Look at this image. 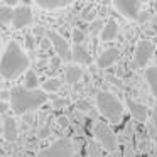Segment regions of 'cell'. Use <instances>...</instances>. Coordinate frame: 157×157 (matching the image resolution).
Segmentation results:
<instances>
[{
  "label": "cell",
  "mask_w": 157,
  "mask_h": 157,
  "mask_svg": "<svg viewBox=\"0 0 157 157\" xmlns=\"http://www.w3.org/2000/svg\"><path fill=\"white\" fill-rule=\"evenodd\" d=\"M83 76V68L79 64H69L66 66V71H64V78L69 85H75L81 79Z\"/></svg>",
  "instance_id": "13"
},
{
  "label": "cell",
  "mask_w": 157,
  "mask_h": 157,
  "mask_svg": "<svg viewBox=\"0 0 157 157\" xmlns=\"http://www.w3.org/2000/svg\"><path fill=\"white\" fill-rule=\"evenodd\" d=\"M61 86H63V81L59 78H48L42 83V91L44 93H56L61 90Z\"/></svg>",
  "instance_id": "18"
},
{
  "label": "cell",
  "mask_w": 157,
  "mask_h": 157,
  "mask_svg": "<svg viewBox=\"0 0 157 157\" xmlns=\"http://www.w3.org/2000/svg\"><path fill=\"white\" fill-rule=\"evenodd\" d=\"M66 105H68L66 100H54V106H56V108H61V106H66Z\"/></svg>",
  "instance_id": "32"
},
{
  "label": "cell",
  "mask_w": 157,
  "mask_h": 157,
  "mask_svg": "<svg viewBox=\"0 0 157 157\" xmlns=\"http://www.w3.org/2000/svg\"><path fill=\"white\" fill-rule=\"evenodd\" d=\"M49 132H51V130H49V127H48V125L42 127V128L39 130V137H48V135H49Z\"/></svg>",
  "instance_id": "30"
},
{
  "label": "cell",
  "mask_w": 157,
  "mask_h": 157,
  "mask_svg": "<svg viewBox=\"0 0 157 157\" xmlns=\"http://www.w3.org/2000/svg\"><path fill=\"white\" fill-rule=\"evenodd\" d=\"M71 58L75 59L78 64H90L91 63V56L83 46H73L71 49Z\"/></svg>",
  "instance_id": "14"
},
{
  "label": "cell",
  "mask_w": 157,
  "mask_h": 157,
  "mask_svg": "<svg viewBox=\"0 0 157 157\" xmlns=\"http://www.w3.org/2000/svg\"><path fill=\"white\" fill-rule=\"evenodd\" d=\"M27 46H29V48H32V46H34V42H32V37H27Z\"/></svg>",
  "instance_id": "35"
},
{
  "label": "cell",
  "mask_w": 157,
  "mask_h": 157,
  "mask_svg": "<svg viewBox=\"0 0 157 157\" xmlns=\"http://www.w3.org/2000/svg\"><path fill=\"white\" fill-rule=\"evenodd\" d=\"M112 5L122 17L128 21H137L140 15V9H142L140 0H115Z\"/></svg>",
  "instance_id": "7"
},
{
  "label": "cell",
  "mask_w": 157,
  "mask_h": 157,
  "mask_svg": "<svg viewBox=\"0 0 157 157\" xmlns=\"http://www.w3.org/2000/svg\"><path fill=\"white\" fill-rule=\"evenodd\" d=\"M152 125L155 127V130H157V105L154 106V110H152Z\"/></svg>",
  "instance_id": "28"
},
{
  "label": "cell",
  "mask_w": 157,
  "mask_h": 157,
  "mask_svg": "<svg viewBox=\"0 0 157 157\" xmlns=\"http://www.w3.org/2000/svg\"><path fill=\"white\" fill-rule=\"evenodd\" d=\"M75 155V144L71 139H58L48 145L46 149H41L37 152V157H73Z\"/></svg>",
  "instance_id": "5"
},
{
  "label": "cell",
  "mask_w": 157,
  "mask_h": 157,
  "mask_svg": "<svg viewBox=\"0 0 157 157\" xmlns=\"http://www.w3.org/2000/svg\"><path fill=\"white\" fill-rule=\"evenodd\" d=\"M145 81L150 88L152 96L157 100V66H149L145 69Z\"/></svg>",
  "instance_id": "16"
},
{
  "label": "cell",
  "mask_w": 157,
  "mask_h": 157,
  "mask_svg": "<svg viewBox=\"0 0 157 157\" xmlns=\"http://www.w3.org/2000/svg\"><path fill=\"white\" fill-rule=\"evenodd\" d=\"M73 41H75V46H81V42L85 41V32L81 31V29H73Z\"/></svg>",
  "instance_id": "23"
},
{
  "label": "cell",
  "mask_w": 157,
  "mask_h": 157,
  "mask_svg": "<svg viewBox=\"0 0 157 157\" xmlns=\"http://www.w3.org/2000/svg\"><path fill=\"white\" fill-rule=\"evenodd\" d=\"M149 19H150V12H140V15H139V19H137V21H139L140 24H145Z\"/></svg>",
  "instance_id": "27"
},
{
  "label": "cell",
  "mask_w": 157,
  "mask_h": 157,
  "mask_svg": "<svg viewBox=\"0 0 157 157\" xmlns=\"http://www.w3.org/2000/svg\"><path fill=\"white\" fill-rule=\"evenodd\" d=\"M48 37H49V41H51L54 51L58 52V56L61 59H68L69 56H71V49H69L68 41H66L61 34H58V32H54V31H49Z\"/></svg>",
  "instance_id": "9"
},
{
  "label": "cell",
  "mask_w": 157,
  "mask_h": 157,
  "mask_svg": "<svg viewBox=\"0 0 157 157\" xmlns=\"http://www.w3.org/2000/svg\"><path fill=\"white\" fill-rule=\"evenodd\" d=\"M0 96H2V100L5 101L7 98H10V93H9V91H2V93H0Z\"/></svg>",
  "instance_id": "34"
},
{
  "label": "cell",
  "mask_w": 157,
  "mask_h": 157,
  "mask_svg": "<svg viewBox=\"0 0 157 157\" xmlns=\"http://www.w3.org/2000/svg\"><path fill=\"white\" fill-rule=\"evenodd\" d=\"M106 157H115V155H113V154H108V155H106Z\"/></svg>",
  "instance_id": "36"
},
{
  "label": "cell",
  "mask_w": 157,
  "mask_h": 157,
  "mask_svg": "<svg viewBox=\"0 0 157 157\" xmlns=\"http://www.w3.org/2000/svg\"><path fill=\"white\" fill-rule=\"evenodd\" d=\"M127 108L130 112V117H132L133 122H139V123H145L149 120V110L139 101H133V100L127 98Z\"/></svg>",
  "instance_id": "10"
},
{
  "label": "cell",
  "mask_w": 157,
  "mask_h": 157,
  "mask_svg": "<svg viewBox=\"0 0 157 157\" xmlns=\"http://www.w3.org/2000/svg\"><path fill=\"white\" fill-rule=\"evenodd\" d=\"M137 149H139V152H149L150 149H152V140L149 139V137H137Z\"/></svg>",
  "instance_id": "22"
},
{
  "label": "cell",
  "mask_w": 157,
  "mask_h": 157,
  "mask_svg": "<svg viewBox=\"0 0 157 157\" xmlns=\"http://www.w3.org/2000/svg\"><path fill=\"white\" fill-rule=\"evenodd\" d=\"M117 36H118V24H117L115 21H108L105 24V27L101 29V32H100V39H101L103 42L113 41Z\"/></svg>",
  "instance_id": "12"
},
{
  "label": "cell",
  "mask_w": 157,
  "mask_h": 157,
  "mask_svg": "<svg viewBox=\"0 0 157 157\" xmlns=\"http://www.w3.org/2000/svg\"><path fill=\"white\" fill-rule=\"evenodd\" d=\"M76 108H78L79 112H90V110H91V105H90L88 101H85V100H79V101L76 103Z\"/></svg>",
  "instance_id": "26"
},
{
  "label": "cell",
  "mask_w": 157,
  "mask_h": 157,
  "mask_svg": "<svg viewBox=\"0 0 157 157\" xmlns=\"http://www.w3.org/2000/svg\"><path fill=\"white\" fill-rule=\"evenodd\" d=\"M2 132H4V137L9 140V142H14L15 139H17L19 135V130H17V123H15L14 118H5L4 120V128H2Z\"/></svg>",
  "instance_id": "15"
},
{
  "label": "cell",
  "mask_w": 157,
  "mask_h": 157,
  "mask_svg": "<svg viewBox=\"0 0 157 157\" xmlns=\"http://www.w3.org/2000/svg\"><path fill=\"white\" fill-rule=\"evenodd\" d=\"M91 25H93V27H91V29H93V31H98V29H100V31H101V29H103V27H105V24H103V22H101V21H98V22H93V24H91Z\"/></svg>",
  "instance_id": "29"
},
{
  "label": "cell",
  "mask_w": 157,
  "mask_h": 157,
  "mask_svg": "<svg viewBox=\"0 0 157 157\" xmlns=\"http://www.w3.org/2000/svg\"><path fill=\"white\" fill-rule=\"evenodd\" d=\"M0 48H2V42H0Z\"/></svg>",
  "instance_id": "37"
},
{
  "label": "cell",
  "mask_w": 157,
  "mask_h": 157,
  "mask_svg": "<svg viewBox=\"0 0 157 157\" xmlns=\"http://www.w3.org/2000/svg\"><path fill=\"white\" fill-rule=\"evenodd\" d=\"M93 135H95V140L100 144V147L103 150H106L108 154H113L118 149V137H117V133L103 120H96L95 122V125H93Z\"/></svg>",
  "instance_id": "4"
},
{
  "label": "cell",
  "mask_w": 157,
  "mask_h": 157,
  "mask_svg": "<svg viewBox=\"0 0 157 157\" xmlns=\"http://www.w3.org/2000/svg\"><path fill=\"white\" fill-rule=\"evenodd\" d=\"M14 21V9L10 5H0V25H7Z\"/></svg>",
  "instance_id": "19"
},
{
  "label": "cell",
  "mask_w": 157,
  "mask_h": 157,
  "mask_svg": "<svg viewBox=\"0 0 157 157\" xmlns=\"http://www.w3.org/2000/svg\"><path fill=\"white\" fill-rule=\"evenodd\" d=\"M29 69V58L15 41H10L0 58V76L5 79H15Z\"/></svg>",
  "instance_id": "1"
},
{
  "label": "cell",
  "mask_w": 157,
  "mask_h": 157,
  "mask_svg": "<svg viewBox=\"0 0 157 157\" xmlns=\"http://www.w3.org/2000/svg\"><path fill=\"white\" fill-rule=\"evenodd\" d=\"M58 123H59V127H63V128H64V127H68V118H66V117H59Z\"/></svg>",
  "instance_id": "33"
},
{
  "label": "cell",
  "mask_w": 157,
  "mask_h": 157,
  "mask_svg": "<svg viewBox=\"0 0 157 157\" xmlns=\"http://www.w3.org/2000/svg\"><path fill=\"white\" fill-rule=\"evenodd\" d=\"M68 0H37V7L46 9V10H56V9L68 7Z\"/></svg>",
  "instance_id": "17"
},
{
  "label": "cell",
  "mask_w": 157,
  "mask_h": 157,
  "mask_svg": "<svg viewBox=\"0 0 157 157\" xmlns=\"http://www.w3.org/2000/svg\"><path fill=\"white\" fill-rule=\"evenodd\" d=\"M96 106L98 112L112 123H120L123 118V103L110 91H100L96 95Z\"/></svg>",
  "instance_id": "3"
},
{
  "label": "cell",
  "mask_w": 157,
  "mask_h": 157,
  "mask_svg": "<svg viewBox=\"0 0 157 157\" xmlns=\"http://www.w3.org/2000/svg\"><path fill=\"white\" fill-rule=\"evenodd\" d=\"M9 110V103L4 101V100H0V113H5Z\"/></svg>",
  "instance_id": "31"
},
{
  "label": "cell",
  "mask_w": 157,
  "mask_h": 157,
  "mask_svg": "<svg viewBox=\"0 0 157 157\" xmlns=\"http://www.w3.org/2000/svg\"><path fill=\"white\" fill-rule=\"evenodd\" d=\"M32 19H34V15H32V10L27 4L17 5V7L14 9V21H12V25H14V29H24V27H27V25L32 24Z\"/></svg>",
  "instance_id": "8"
},
{
  "label": "cell",
  "mask_w": 157,
  "mask_h": 157,
  "mask_svg": "<svg viewBox=\"0 0 157 157\" xmlns=\"http://www.w3.org/2000/svg\"><path fill=\"white\" fill-rule=\"evenodd\" d=\"M135 155H137V152L133 149V145L130 142H127L125 147H123V157H135Z\"/></svg>",
  "instance_id": "25"
},
{
  "label": "cell",
  "mask_w": 157,
  "mask_h": 157,
  "mask_svg": "<svg viewBox=\"0 0 157 157\" xmlns=\"http://www.w3.org/2000/svg\"><path fill=\"white\" fill-rule=\"evenodd\" d=\"M39 85V78L34 71H27L25 73V79H24V88L27 90H37Z\"/></svg>",
  "instance_id": "20"
},
{
  "label": "cell",
  "mask_w": 157,
  "mask_h": 157,
  "mask_svg": "<svg viewBox=\"0 0 157 157\" xmlns=\"http://www.w3.org/2000/svg\"><path fill=\"white\" fill-rule=\"evenodd\" d=\"M48 100L42 90H27L24 86H15L10 91V106L17 115H25L42 106Z\"/></svg>",
  "instance_id": "2"
},
{
  "label": "cell",
  "mask_w": 157,
  "mask_h": 157,
  "mask_svg": "<svg viewBox=\"0 0 157 157\" xmlns=\"http://www.w3.org/2000/svg\"><path fill=\"white\" fill-rule=\"evenodd\" d=\"M81 17H83V21L91 22V24H93V22H95V19H96V10H95V9H86V10L83 12Z\"/></svg>",
  "instance_id": "24"
},
{
  "label": "cell",
  "mask_w": 157,
  "mask_h": 157,
  "mask_svg": "<svg viewBox=\"0 0 157 157\" xmlns=\"http://www.w3.org/2000/svg\"><path fill=\"white\" fill-rule=\"evenodd\" d=\"M154 52H155V46L149 39H140L135 44V51H133V64L137 68H149V63L152 59Z\"/></svg>",
  "instance_id": "6"
},
{
  "label": "cell",
  "mask_w": 157,
  "mask_h": 157,
  "mask_svg": "<svg viewBox=\"0 0 157 157\" xmlns=\"http://www.w3.org/2000/svg\"><path fill=\"white\" fill-rule=\"evenodd\" d=\"M118 59H120V51H118V49H117V48H106L105 51L98 56L96 64H98V68L106 69V68H110L112 64H115Z\"/></svg>",
  "instance_id": "11"
},
{
  "label": "cell",
  "mask_w": 157,
  "mask_h": 157,
  "mask_svg": "<svg viewBox=\"0 0 157 157\" xmlns=\"http://www.w3.org/2000/svg\"><path fill=\"white\" fill-rule=\"evenodd\" d=\"M101 147L96 140H90L88 142V157H103L101 154Z\"/></svg>",
  "instance_id": "21"
}]
</instances>
